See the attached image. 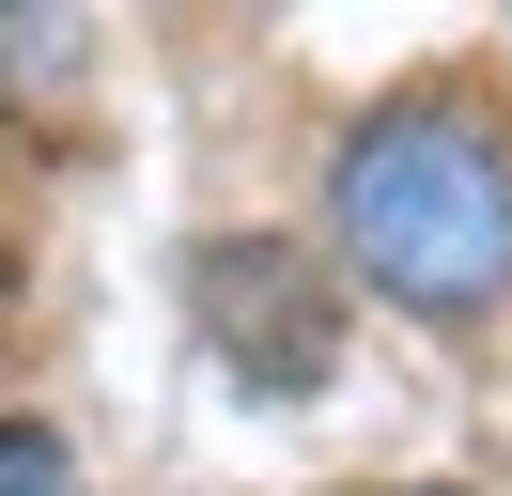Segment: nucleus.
<instances>
[{
	"instance_id": "1",
	"label": "nucleus",
	"mask_w": 512,
	"mask_h": 496,
	"mask_svg": "<svg viewBox=\"0 0 512 496\" xmlns=\"http://www.w3.org/2000/svg\"><path fill=\"white\" fill-rule=\"evenodd\" d=\"M326 217H342V264L419 326H466L512 295V140L450 93H404L357 124L326 155Z\"/></svg>"
},
{
	"instance_id": "2",
	"label": "nucleus",
	"mask_w": 512,
	"mask_h": 496,
	"mask_svg": "<svg viewBox=\"0 0 512 496\" xmlns=\"http://www.w3.org/2000/svg\"><path fill=\"white\" fill-rule=\"evenodd\" d=\"M202 326L249 357V388H326V295L295 248H202Z\"/></svg>"
},
{
	"instance_id": "4",
	"label": "nucleus",
	"mask_w": 512,
	"mask_h": 496,
	"mask_svg": "<svg viewBox=\"0 0 512 496\" xmlns=\"http://www.w3.org/2000/svg\"><path fill=\"white\" fill-rule=\"evenodd\" d=\"M388 496H435V481H388Z\"/></svg>"
},
{
	"instance_id": "3",
	"label": "nucleus",
	"mask_w": 512,
	"mask_h": 496,
	"mask_svg": "<svg viewBox=\"0 0 512 496\" xmlns=\"http://www.w3.org/2000/svg\"><path fill=\"white\" fill-rule=\"evenodd\" d=\"M0 496H94V481H78V450L47 419H0Z\"/></svg>"
}]
</instances>
